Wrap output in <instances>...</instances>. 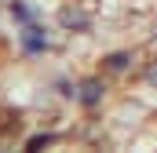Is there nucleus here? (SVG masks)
I'll return each mask as SVG.
<instances>
[{
	"instance_id": "nucleus-1",
	"label": "nucleus",
	"mask_w": 157,
	"mask_h": 153,
	"mask_svg": "<svg viewBox=\"0 0 157 153\" xmlns=\"http://www.w3.org/2000/svg\"><path fill=\"white\" fill-rule=\"evenodd\" d=\"M80 99H84V102L91 106V102L99 99V84H95V80H88V84H84V95H80Z\"/></svg>"
}]
</instances>
